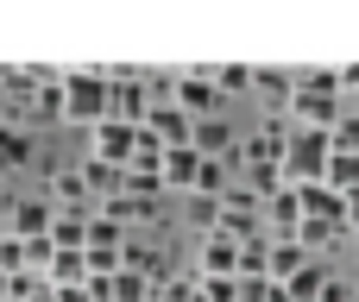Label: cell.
I'll return each instance as SVG.
<instances>
[{
	"instance_id": "21",
	"label": "cell",
	"mask_w": 359,
	"mask_h": 302,
	"mask_svg": "<svg viewBox=\"0 0 359 302\" xmlns=\"http://www.w3.org/2000/svg\"><path fill=\"white\" fill-rule=\"evenodd\" d=\"M76 170H82V183H88V195H95V208L120 195V170H114V164H101V158H82Z\"/></svg>"
},
{
	"instance_id": "10",
	"label": "cell",
	"mask_w": 359,
	"mask_h": 302,
	"mask_svg": "<svg viewBox=\"0 0 359 302\" xmlns=\"http://www.w3.org/2000/svg\"><path fill=\"white\" fill-rule=\"evenodd\" d=\"M233 271H240V240L202 233L196 240V277H233Z\"/></svg>"
},
{
	"instance_id": "12",
	"label": "cell",
	"mask_w": 359,
	"mask_h": 302,
	"mask_svg": "<svg viewBox=\"0 0 359 302\" xmlns=\"http://www.w3.org/2000/svg\"><path fill=\"white\" fill-rule=\"evenodd\" d=\"M196 170H202V151L196 145L164 151V195H196Z\"/></svg>"
},
{
	"instance_id": "9",
	"label": "cell",
	"mask_w": 359,
	"mask_h": 302,
	"mask_svg": "<svg viewBox=\"0 0 359 302\" xmlns=\"http://www.w3.org/2000/svg\"><path fill=\"white\" fill-rule=\"evenodd\" d=\"M145 132H151L164 151H177V145H189V139H196V120H189L170 95H158V101H151V114H145Z\"/></svg>"
},
{
	"instance_id": "23",
	"label": "cell",
	"mask_w": 359,
	"mask_h": 302,
	"mask_svg": "<svg viewBox=\"0 0 359 302\" xmlns=\"http://www.w3.org/2000/svg\"><path fill=\"white\" fill-rule=\"evenodd\" d=\"M50 246L57 252H82L88 246V214H57L50 221Z\"/></svg>"
},
{
	"instance_id": "32",
	"label": "cell",
	"mask_w": 359,
	"mask_h": 302,
	"mask_svg": "<svg viewBox=\"0 0 359 302\" xmlns=\"http://www.w3.org/2000/svg\"><path fill=\"white\" fill-rule=\"evenodd\" d=\"M347 233L359 240V195H347Z\"/></svg>"
},
{
	"instance_id": "34",
	"label": "cell",
	"mask_w": 359,
	"mask_h": 302,
	"mask_svg": "<svg viewBox=\"0 0 359 302\" xmlns=\"http://www.w3.org/2000/svg\"><path fill=\"white\" fill-rule=\"evenodd\" d=\"M6 202H13V195H6V177H0V208H6Z\"/></svg>"
},
{
	"instance_id": "26",
	"label": "cell",
	"mask_w": 359,
	"mask_h": 302,
	"mask_svg": "<svg viewBox=\"0 0 359 302\" xmlns=\"http://www.w3.org/2000/svg\"><path fill=\"white\" fill-rule=\"evenodd\" d=\"M265 252H271L265 233H259V240H240V271H233V277H265Z\"/></svg>"
},
{
	"instance_id": "35",
	"label": "cell",
	"mask_w": 359,
	"mask_h": 302,
	"mask_svg": "<svg viewBox=\"0 0 359 302\" xmlns=\"http://www.w3.org/2000/svg\"><path fill=\"white\" fill-rule=\"evenodd\" d=\"M32 302H57V296H50V290H38V296H32Z\"/></svg>"
},
{
	"instance_id": "25",
	"label": "cell",
	"mask_w": 359,
	"mask_h": 302,
	"mask_svg": "<svg viewBox=\"0 0 359 302\" xmlns=\"http://www.w3.org/2000/svg\"><path fill=\"white\" fill-rule=\"evenodd\" d=\"M107 302H151V284H145L139 271H126V265H120V271L107 277Z\"/></svg>"
},
{
	"instance_id": "8",
	"label": "cell",
	"mask_w": 359,
	"mask_h": 302,
	"mask_svg": "<svg viewBox=\"0 0 359 302\" xmlns=\"http://www.w3.org/2000/svg\"><path fill=\"white\" fill-rule=\"evenodd\" d=\"M133 151H139V126H126V120H101V126H88V158L126 170Z\"/></svg>"
},
{
	"instance_id": "18",
	"label": "cell",
	"mask_w": 359,
	"mask_h": 302,
	"mask_svg": "<svg viewBox=\"0 0 359 302\" xmlns=\"http://www.w3.org/2000/svg\"><path fill=\"white\" fill-rule=\"evenodd\" d=\"M341 240H353V233H347L341 221H303V227H297V246H303L309 259H322V252H334Z\"/></svg>"
},
{
	"instance_id": "16",
	"label": "cell",
	"mask_w": 359,
	"mask_h": 302,
	"mask_svg": "<svg viewBox=\"0 0 359 302\" xmlns=\"http://www.w3.org/2000/svg\"><path fill=\"white\" fill-rule=\"evenodd\" d=\"M120 265H126V271H139V277H145L151 290H158V284L170 277V259H164L158 246H139V240H126V252H120Z\"/></svg>"
},
{
	"instance_id": "28",
	"label": "cell",
	"mask_w": 359,
	"mask_h": 302,
	"mask_svg": "<svg viewBox=\"0 0 359 302\" xmlns=\"http://www.w3.org/2000/svg\"><path fill=\"white\" fill-rule=\"evenodd\" d=\"M328 139H334V151H359V101H347V114L334 120Z\"/></svg>"
},
{
	"instance_id": "29",
	"label": "cell",
	"mask_w": 359,
	"mask_h": 302,
	"mask_svg": "<svg viewBox=\"0 0 359 302\" xmlns=\"http://www.w3.org/2000/svg\"><path fill=\"white\" fill-rule=\"evenodd\" d=\"M151 302H196V271H189V277H177V271H170V277L151 290Z\"/></svg>"
},
{
	"instance_id": "36",
	"label": "cell",
	"mask_w": 359,
	"mask_h": 302,
	"mask_svg": "<svg viewBox=\"0 0 359 302\" xmlns=\"http://www.w3.org/2000/svg\"><path fill=\"white\" fill-rule=\"evenodd\" d=\"M0 240H6V208H0Z\"/></svg>"
},
{
	"instance_id": "30",
	"label": "cell",
	"mask_w": 359,
	"mask_h": 302,
	"mask_svg": "<svg viewBox=\"0 0 359 302\" xmlns=\"http://www.w3.org/2000/svg\"><path fill=\"white\" fill-rule=\"evenodd\" d=\"M322 302H353V284H341V277H328V290H322Z\"/></svg>"
},
{
	"instance_id": "33",
	"label": "cell",
	"mask_w": 359,
	"mask_h": 302,
	"mask_svg": "<svg viewBox=\"0 0 359 302\" xmlns=\"http://www.w3.org/2000/svg\"><path fill=\"white\" fill-rule=\"evenodd\" d=\"M265 302H290V296H284V290H278V284H271V290H265Z\"/></svg>"
},
{
	"instance_id": "11",
	"label": "cell",
	"mask_w": 359,
	"mask_h": 302,
	"mask_svg": "<svg viewBox=\"0 0 359 302\" xmlns=\"http://www.w3.org/2000/svg\"><path fill=\"white\" fill-rule=\"evenodd\" d=\"M189 145H196L202 158H221V164H233V158H240V132H233L221 114H215V120H196V139H189Z\"/></svg>"
},
{
	"instance_id": "17",
	"label": "cell",
	"mask_w": 359,
	"mask_h": 302,
	"mask_svg": "<svg viewBox=\"0 0 359 302\" xmlns=\"http://www.w3.org/2000/svg\"><path fill=\"white\" fill-rule=\"evenodd\" d=\"M32 158H38L32 126H6V120H0V177H6V170H25Z\"/></svg>"
},
{
	"instance_id": "27",
	"label": "cell",
	"mask_w": 359,
	"mask_h": 302,
	"mask_svg": "<svg viewBox=\"0 0 359 302\" xmlns=\"http://www.w3.org/2000/svg\"><path fill=\"white\" fill-rule=\"evenodd\" d=\"M196 302H240V277H196Z\"/></svg>"
},
{
	"instance_id": "5",
	"label": "cell",
	"mask_w": 359,
	"mask_h": 302,
	"mask_svg": "<svg viewBox=\"0 0 359 302\" xmlns=\"http://www.w3.org/2000/svg\"><path fill=\"white\" fill-rule=\"evenodd\" d=\"M170 101H177L189 120H215V114H221V95H215V82H208V63H202V69H177V76H170Z\"/></svg>"
},
{
	"instance_id": "19",
	"label": "cell",
	"mask_w": 359,
	"mask_h": 302,
	"mask_svg": "<svg viewBox=\"0 0 359 302\" xmlns=\"http://www.w3.org/2000/svg\"><path fill=\"white\" fill-rule=\"evenodd\" d=\"M303 265H309V252H303L297 240H271V252H265V277H271V284H290Z\"/></svg>"
},
{
	"instance_id": "24",
	"label": "cell",
	"mask_w": 359,
	"mask_h": 302,
	"mask_svg": "<svg viewBox=\"0 0 359 302\" xmlns=\"http://www.w3.org/2000/svg\"><path fill=\"white\" fill-rule=\"evenodd\" d=\"M208 82H215V95L227 101V95H252V69L246 63H215L208 69Z\"/></svg>"
},
{
	"instance_id": "2",
	"label": "cell",
	"mask_w": 359,
	"mask_h": 302,
	"mask_svg": "<svg viewBox=\"0 0 359 302\" xmlns=\"http://www.w3.org/2000/svg\"><path fill=\"white\" fill-rule=\"evenodd\" d=\"M328 158H334V139H328V132L290 126V139H284V164H278L284 189H309V183H322V177H328Z\"/></svg>"
},
{
	"instance_id": "31",
	"label": "cell",
	"mask_w": 359,
	"mask_h": 302,
	"mask_svg": "<svg viewBox=\"0 0 359 302\" xmlns=\"http://www.w3.org/2000/svg\"><path fill=\"white\" fill-rule=\"evenodd\" d=\"M341 95H347V101H359V63H347V69H341Z\"/></svg>"
},
{
	"instance_id": "4",
	"label": "cell",
	"mask_w": 359,
	"mask_h": 302,
	"mask_svg": "<svg viewBox=\"0 0 359 302\" xmlns=\"http://www.w3.org/2000/svg\"><path fill=\"white\" fill-rule=\"evenodd\" d=\"M151 101H158V88H151V76H145V69H133V63H114V69H107V120L145 126Z\"/></svg>"
},
{
	"instance_id": "6",
	"label": "cell",
	"mask_w": 359,
	"mask_h": 302,
	"mask_svg": "<svg viewBox=\"0 0 359 302\" xmlns=\"http://www.w3.org/2000/svg\"><path fill=\"white\" fill-rule=\"evenodd\" d=\"M44 202L57 214H95V195H88V183H82L76 164H50L44 170Z\"/></svg>"
},
{
	"instance_id": "1",
	"label": "cell",
	"mask_w": 359,
	"mask_h": 302,
	"mask_svg": "<svg viewBox=\"0 0 359 302\" xmlns=\"http://www.w3.org/2000/svg\"><path fill=\"white\" fill-rule=\"evenodd\" d=\"M341 114H347L341 69H297V95H290L284 120H290V126H309V132H334Z\"/></svg>"
},
{
	"instance_id": "14",
	"label": "cell",
	"mask_w": 359,
	"mask_h": 302,
	"mask_svg": "<svg viewBox=\"0 0 359 302\" xmlns=\"http://www.w3.org/2000/svg\"><path fill=\"white\" fill-rule=\"evenodd\" d=\"M297 202H303V221H341V227H347V195H334L328 183L297 189Z\"/></svg>"
},
{
	"instance_id": "37",
	"label": "cell",
	"mask_w": 359,
	"mask_h": 302,
	"mask_svg": "<svg viewBox=\"0 0 359 302\" xmlns=\"http://www.w3.org/2000/svg\"><path fill=\"white\" fill-rule=\"evenodd\" d=\"M0 302H6V271H0Z\"/></svg>"
},
{
	"instance_id": "22",
	"label": "cell",
	"mask_w": 359,
	"mask_h": 302,
	"mask_svg": "<svg viewBox=\"0 0 359 302\" xmlns=\"http://www.w3.org/2000/svg\"><path fill=\"white\" fill-rule=\"evenodd\" d=\"M334 195H359V151H334L328 158V177H322Z\"/></svg>"
},
{
	"instance_id": "20",
	"label": "cell",
	"mask_w": 359,
	"mask_h": 302,
	"mask_svg": "<svg viewBox=\"0 0 359 302\" xmlns=\"http://www.w3.org/2000/svg\"><path fill=\"white\" fill-rule=\"evenodd\" d=\"M328 277H334V271H328L322 259H309V265H303V271H297L290 284H278V290H284L290 302H322V290H328Z\"/></svg>"
},
{
	"instance_id": "3",
	"label": "cell",
	"mask_w": 359,
	"mask_h": 302,
	"mask_svg": "<svg viewBox=\"0 0 359 302\" xmlns=\"http://www.w3.org/2000/svg\"><path fill=\"white\" fill-rule=\"evenodd\" d=\"M63 120L69 126H101L107 120V69L101 63L63 69Z\"/></svg>"
},
{
	"instance_id": "15",
	"label": "cell",
	"mask_w": 359,
	"mask_h": 302,
	"mask_svg": "<svg viewBox=\"0 0 359 302\" xmlns=\"http://www.w3.org/2000/svg\"><path fill=\"white\" fill-rule=\"evenodd\" d=\"M252 95H265V107L284 114L290 95H297V69H252Z\"/></svg>"
},
{
	"instance_id": "7",
	"label": "cell",
	"mask_w": 359,
	"mask_h": 302,
	"mask_svg": "<svg viewBox=\"0 0 359 302\" xmlns=\"http://www.w3.org/2000/svg\"><path fill=\"white\" fill-rule=\"evenodd\" d=\"M50 221H57V208H50L44 195H13V202H6V240H19V246L50 240Z\"/></svg>"
},
{
	"instance_id": "13",
	"label": "cell",
	"mask_w": 359,
	"mask_h": 302,
	"mask_svg": "<svg viewBox=\"0 0 359 302\" xmlns=\"http://www.w3.org/2000/svg\"><path fill=\"white\" fill-rule=\"evenodd\" d=\"M101 214L107 221H120V227H139V221H158L164 214V195H114V202H101Z\"/></svg>"
}]
</instances>
